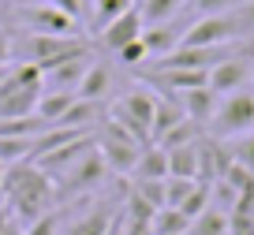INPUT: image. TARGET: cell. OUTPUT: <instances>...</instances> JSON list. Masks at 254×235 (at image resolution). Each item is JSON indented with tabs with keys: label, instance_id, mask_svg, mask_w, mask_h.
<instances>
[{
	"label": "cell",
	"instance_id": "cell-1",
	"mask_svg": "<svg viewBox=\"0 0 254 235\" xmlns=\"http://www.w3.org/2000/svg\"><path fill=\"white\" fill-rule=\"evenodd\" d=\"M0 205L8 209V217L15 224H30V220L53 213L56 205V183L38 161H19L8 165L4 183H0Z\"/></svg>",
	"mask_w": 254,
	"mask_h": 235
},
{
	"label": "cell",
	"instance_id": "cell-2",
	"mask_svg": "<svg viewBox=\"0 0 254 235\" xmlns=\"http://www.w3.org/2000/svg\"><path fill=\"white\" fill-rule=\"evenodd\" d=\"M209 138L217 142H232L239 134L254 131V90H236V94L221 97L213 119H209Z\"/></svg>",
	"mask_w": 254,
	"mask_h": 235
},
{
	"label": "cell",
	"instance_id": "cell-3",
	"mask_svg": "<svg viewBox=\"0 0 254 235\" xmlns=\"http://www.w3.org/2000/svg\"><path fill=\"white\" fill-rule=\"evenodd\" d=\"M109 119H116L120 127L135 134L142 146H150V123H153V90L146 86H135L127 90L124 97H116L109 109Z\"/></svg>",
	"mask_w": 254,
	"mask_h": 235
},
{
	"label": "cell",
	"instance_id": "cell-4",
	"mask_svg": "<svg viewBox=\"0 0 254 235\" xmlns=\"http://www.w3.org/2000/svg\"><path fill=\"white\" fill-rule=\"evenodd\" d=\"M23 60L26 63H38L41 75H45L49 67H56L60 60H71V56L79 53H90L86 49V38L82 34H75V38H56V34H26L23 38Z\"/></svg>",
	"mask_w": 254,
	"mask_h": 235
},
{
	"label": "cell",
	"instance_id": "cell-5",
	"mask_svg": "<svg viewBox=\"0 0 254 235\" xmlns=\"http://www.w3.org/2000/svg\"><path fill=\"white\" fill-rule=\"evenodd\" d=\"M232 41H243V30L232 11H221V15H198L194 23H187L180 49H209V45H232Z\"/></svg>",
	"mask_w": 254,
	"mask_h": 235
},
{
	"label": "cell",
	"instance_id": "cell-6",
	"mask_svg": "<svg viewBox=\"0 0 254 235\" xmlns=\"http://www.w3.org/2000/svg\"><path fill=\"white\" fill-rule=\"evenodd\" d=\"M109 176V168H105L101 153H97V146L90 149L86 157H79L71 168H64L60 176H56V198H71V194H90L94 187H101V179Z\"/></svg>",
	"mask_w": 254,
	"mask_h": 235
},
{
	"label": "cell",
	"instance_id": "cell-7",
	"mask_svg": "<svg viewBox=\"0 0 254 235\" xmlns=\"http://www.w3.org/2000/svg\"><path fill=\"white\" fill-rule=\"evenodd\" d=\"M19 23H26L30 34H56V38H75L79 34V19L64 15L53 4H30V8H19Z\"/></svg>",
	"mask_w": 254,
	"mask_h": 235
},
{
	"label": "cell",
	"instance_id": "cell-8",
	"mask_svg": "<svg viewBox=\"0 0 254 235\" xmlns=\"http://www.w3.org/2000/svg\"><path fill=\"white\" fill-rule=\"evenodd\" d=\"M251 49H243V53L221 60L217 67H209V90H213L217 97H228V94H236V90H247V82H251V67H254V63L247 60Z\"/></svg>",
	"mask_w": 254,
	"mask_h": 235
},
{
	"label": "cell",
	"instance_id": "cell-9",
	"mask_svg": "<svg viewBox=\"0 0 254 235\" xmlns=\"http://www.w3.org/2000/svg\"><path fill=\"white\" fill-rule=\"evenodd\" d=\"M90 67V53H79L71 56V60H60L56 67L45 71V82H41V90H64V94H75L82 82V75H86Z\"/></svg>",
	"mask_w": 254,
	"mask_h": 235
},
{
	"label": "cell",
	"instance_id": "cell-10",
	"mask_svg": "<svg viewBox=\"0 0 254 235\" xmlns=\"http://www.w3.org/2000/svg\"><path fill=\"white\" fill-rule=\"evenodd\" d=\"M138 38H142V15H138V8L124 11L120 19H112V23L97 34V41H101L109 53H120L124 45H131V41H138Z\"/></svg>",
	"mask_w": 254,
	"mask_h": 235
},
{
	"label": "cell",
	"instance_id": "cell-11",
	"mask_svg": "<svg viewBox=\"0 0 254 235\" xmlns=\"http://www.w3.org/2000/svg\"><path fill=\"white\" fill-rule=\"evenodd\" d=\"M176 101H180V109H183V116H187V119H194L198 127H206L209 119H213V112H217V105H221V97H217L209 86H198V90H187V94H180Z\"/></svg>",
	"mask_w": 254,
	"mask_h": 235
},
{
	"label": "cell",
	"instance_id": "cell-12",
	"mask_svg": "<svg viewBox=\"0 0 254 235\" xmlns=\"http://www.w3.org/2000/svg\"><path fill=\"white\" fill-rule=\"evenodd\" d=\"M180 119H183L180 101H176V97H168V94H157V90H153V123H150V142H161L176 123H180Z\"/></svg>",
	"mask_w": 254,
	"mask_h": 235
},
{
	"label": "cell",
	"instance_id": "cell-13",
	"mask_svg": "<svg viewBox=\"0 0 254 235\" xmlns=\"http://www.w3.org/2000/svg\"><path fill=\"white\" fill-rule=\"evenodd\" d=\"M75 94H79L82 101H105V97L112 94V71H109V63H105V60H90V67H86V75H82V82H79Z\"/></svg>",
	"mask_w": 254,
	"mask_h": 235
},
{
	"label": "cell",
	"instance_id": "cell-14",
	"mask_svg": "<svg viewBox=\"0 0 254 235\" xmlns=\"http://www.w3.org/2000/svg\"><path fill=\"white\" fill-rule=\"evenodd\" d=\"M183 30H187V26H183ZM183 30H176L172 23L142 26V45H146V53H150V60H161V56H168L172 49H180Z\"/></svg>",
	"mask_w": 254,
	"mask_h": 235
},
{
	"label": "cell",
	"instance_id": "cell-15",
	"mask_svg": "<svg viewBox=\"0 0 254 235\" xmlns=\"http://www.w3.org/2000/svg\"><path fill=\"white\" fill-rule=\"evenodd\" d=\"M38 97H41L38 86H19V90H11L8 97H0V119L34 116V109H38Z\"/></svg>",
	"mask_w": 254,
	"mask_h": 235
},
{
	"label": "cell",
	"instance_id": "cell-16",
	"mask_svg": "<svg viewBox=\"0 0 254 235\" xmlns=\"http://www.w3.org/2000/svg\"><path fill=\"white\" fill-rule=\"evenodd\" d=\"M165 153H168V176H176V179H194V183H198V142L165 149Z\"/></svg>",
	"mask_w": 254,
	"mask_h": 235
},
{
	"label": "cell",
	"instance_id": "cell-17",
	"mask_svg": "<svg viewBox=\"0 0 254 235\" xmlns=\"http://www.w3.org/2000/svg\"><path fill=\"white\" fill-rule=\"evenodd\" d=\"M131 179H168V153L150 142V146L138 153V165H135V172H131Z\"/></svg>",
	"mask_w": 254,
	"mask_h": 235
},
{
	"label": "cell",
	"instance_id": "cell-18",
	"mask_svg": "<svg viewBox=\"0 0 254 235\" xmlns=\"http://www.w3.org/2000/svg\"><path fill=\"white\" fill-rule=\"evenodd\" d=\"M75 97H79V94H64V90H41L34 116H41L49 127H53V123H60V116L75 105Z\"/></svg>",
	"mask_w": 254,
	"mask_h": 235
},
{
	"label": "cell",
	"instance_id": "cell-19",
	"mask_svg": "<svg viewBox=\"0 0 254 235\" xmlns=\"http://www.w3.org/2000/svg\"><path fill=\"white\" fill-rule=\"evenodd\" d=\"M64 235H112V213L105 209H90L82 213L79 220H71V224L64 228Z\"/></svg>",
	"mask_w": 254,
	"mask_h": 235
},
{
	"label": "cell",
	"instance_id": "cell-20",
	"mask_svg": "<svg viewBox=\"0 0 254 235\" xmlns=\"http://www.w3.org/2000/svg\"><path fill=\"white\" fill-rule=\"evenodd\" d=\"M183 4L187 0H138L135 8L142 15V26H157V23H172Z\"/></svg>",
	"mask_w": 254,
	"mask_h": 235
},
{
	"label": "cell",
	"instance_id": "cell-21",
	"mask_svg": "<svg viewBox=\"0 0 254 235\" xmlns=\"http://www.w3.org/2000/svg\"><path fill=\"white\" fill-rule=\"evenodd\" d=\"M49 123L41 116H15V119H0V138H26L34 142L38 134H45Z\"/></svg>",
	"mask_w": 254,
	"mask_h": 235
},
{
	"label": "cell",
	"instance_id": "cell-22",
	"mask_svg": "<svg viewBox=\"0 0 254 235\" xmlns=\"http://www.w3.org/2000/svg\"><path fill=\"white\" fill-rule=\"evenodd\" d=\"M228 224H232V217L228 213H221L217 205H209L202 217H194L190 220V228H187V235H228Z\"/></svg>",
	"mask_w": 254,
	"mask_h": 235
},
{
	"label": "cell",
	"instance_id": "cell-23",
	"mask_svg": "<svg viewBox=\"0 0 254 235\" xmlns=\"http://www.w3.org/2000/svg\"><path fill=\"white\" fill-rule=\"evenodd\" d=\"M190 220L180 209H157L150 220V235H187Z\"/></svg>",
	"mask_w": 254,
	"mask_h": 235
},
{
	"label": "cell",
	"instance_id": "cell-24",
	"mask_svg": "<svg viewBox=\"0 0 254 235\" xmlns=\"http://www.w3.org/2000/svg\"><path fill=\"white\" fill-rule=\"evenodd\" d=\"M131 8H135V0H94V26H90V30L101 34L112 19H120L124 11H131Z\"/></svg>",
	"mask_w": 254,
	"mask_h": 235
},
{
	"label": "cell",
	"instance_id": "cell-25",
	"mask_svg": "<svg viewBox=\"0 0 254 235\" xmlns=\"http://www.w3.org/2000/svg\"><path fill=\"white\" fill-rule=\"evenodd\" d=\"M198 138H202V127L194 123V119L183 116L180 123H176L161 142H153V146H161V149H176V146H190V142H198Z\"/></svg>",
	"mask_w": 254,
	"mask_h": 235
},
{
	"label": "cell",
	"instance_id": "cell-26",
	"mask_svg": "<svg viewBox=\"0 0 254 235\" xmlns=\"http://www.w3.org/2000/svg\"><path fill=\"white\" fill-rule=\"evenodd\" d=\"M131 194H138L153 209H165V179H131Z\"/></svg>",
	"mask_w": 254,
	"mask_h": 235
},
{
	"label": "cell",
	"instance_id": "cell-27",
	"mask_svg": "<svg viewBox=\"0 0 254 235\" xmlns=\"http://www.w3.org/2000/svg\"><path fill=\"white\" fill-rule=\"evenodd\" d=\"M224 146H228V153H232V161H236V165H243L247 172H254V131L239 134V138L224 142Z\"/></svg>",
	"mask_w": 254,
	"mask_h": 235
},
{
	"label": "cell",
	"instance_id": "cell-28",
	"mask_svg": "<svg viewBox=\"0 0 254 235\" xmlns=\"http://www.w3.org/2000/svg\"><path fill=\"white\" fill-rule=\"evenodd\" d=\"M206 209H209V183H194V190H190L187 202L180 205V213L187 220H194V217H202Z\"/></svg>",
	"mask_w": 254,
	"mask_h": 235
},
{
	"label": "cell",
	"instance_id": "cell-29",
	"mask_svg": "<svg viewBox=\"0 0 254 235\" xmlns=\"http://www.w3.org/2000/svg\"><path fill=\"white\" fill-rule=\"evenodd\" d=\"M190 190H194V179H176V176H168L165 179V209H180Z\"/></svg>",
	"mask_w": 254,
	"mask_h": 235
},
{
	"label": "cell",
	"instance_id": "cell-30",
	"mask_svg": "<svg viewBox=\"0 0 254 235\" xmlns=\"http://www.w3.org/2000/svg\"><path fill=\"white\" fill-rule=\"evenodd\" d=\"M30 146L26 138H0V161L4 165H19V161H30Z\"/></svg>",
	"mask_w": 254,
	"mask_h": 235
},
{
	"label": "cell",
	"instance_id": "cell-31",
	"mask_svg": "<svg viewBox=\"0 0 254 235\" xmlns=\"http://www.w3.org/2000/svg\"><path fill=\"white\" fill-rule=\"evenodd\" d=\"M116 56H120V63H124V67H146V63H150V53H146L142 38L131 41V45H124Z\"/></svg>",
	"mask_w": 254,
	"mask_h": 235
},
{
	"label": "cell",
	"instance_id": "cell-32",
	"mask_svg": "<svg viewBox=\"0 0 254 235\" xmlns=\"http://www.w3.org/2000/svg\"><path fill=\"white\" fill-rule=\"evenodd\" d=\"M23 235H60V213H45V217L30 220V224L23 228Z\"/></svg>",
	"mask_w": 254,
	"mask_h": 235
},
{
	"label": "cell",
	"instance_id": "cell-33",
	"mask_svg": "<svg viewBox=\"0 0 254 235\" xmlns=\"http://www.w3.org/2000/svg\"><path fill=\"white\" fill-rule=\"evenodd\" d=\"M232 15H236L239 30H243V38L254 41V0H243V4H236L232 8Z\"/></svg>",
	"mask_w": 254,
	"mask_h": 235
},
{
	"label": "cell",
	"instance_id": "cell-34",
	"mask_svg": "<svg viewBox=\"0 0 254 235\" xmlns=\"http://www.w3.org/2000/svg\"><path fill=\"white\" fill-rule=\"evenodd\" d=\"M187 4L198 15H221V11H232L236 4H243V0H187Z\"/></svg>",
	"mask_w": 254,
	"mask_h": 235
},
{
	"label": "cell",
	"instance_id": "cell-35",
	"mask_svg": "<svg viewBox=\"0 0 254 235\" xmlns=\"http://www.w3.org/2000/svg\"><path fill=\"white\" fill-rule=\"evenodd\" d=\"M11 56H15V38H11V30H0V67H8Z\"/></svg>",
	"mask_w": 254,
	"mask_h": 235
},
{
	"label": "cell",
	"instance_id": "cell-36",
	"mask_svg": "<svg viewBox=\"0 0 254 235\" xmlns=\"http://www.w3.org/2000/svg\"><path fill=\"white\" fill-rule=\"evenodd\" d=\"M228 235H254V220H251V217H239V213H232Z\"/></svg>",
	"mask_w": 254,
	"mask_h": 235
},
{
	"label": "cell",
	"instance_id": "cell-37",
	"mask_svg": "<svg viewBox=\"0 0 254 235\" xmlns=\"http://www.w3.org/2000/svg\"><path fill=\"white\" fill-rule=\"evenodd\" d=\"M45 4L60 8L64 15H71V19H79V15H82V0H45Z\"/></svg>",
	"mask_w": 254,
	"mask_h": 235
},
{
	"label": "cell",
	"instance_id": "cell-38",
	"mask_svg": "<svg viewBox=\"0 0 254 235\" xmlns=\"http://www.w3.org/2000/svg\"><path fill=\"white\" fill-rule=\"evenodd\" d=\"M236 213H239V217H251V220H254V187L239 194V205H236Z\"/></svg>",
	"mask_w": 254,
	"mask_h": 235
},
{
	"label": "cell",
	"instance_id": "cell-39",
	"mask_svg": "<svg viewBox=\"0 0 254 235\" xmlns=\"http://www.w3.org/2000/svg\"><path fill=\"white\" fill-rule=\"evenodd\" d=\"M0 235H23V224H15L4 205H0Z\"/></svg>",
	"mask_w": 254,
	"mask_h": 235
},
{
	"label": "cell",
	"instance_id": "cell-40",
	"mask_svg": "<svg viewBox=\"0 0 254 235\" xmlns=\"http://www.w3.org/2000/svg\"><path fill=\"white\" fill-rule=\"evenodd\" d=\"M11 67H15V63H8V67H0V82H4V78L11 75Z\"/></svg>",
	"mask_w": 254,
	"mask_h": 235
},
{
	"label": "cell",
	"instance_id": "cell-41",
	"mask_svg": "<svg viewBox=\"0 0 254 235\" xmlns=\"http://www.w3.org/2000/svg\"><path fill=\"white\" fill-rule=\"evenodd\" d=\"M11 4H19V8H30V4H38V0H11Z\"/></svg>",
	"mask_w": 254,
	"mask_h": 235
},
{
	"label": "cell",
	"instance_id": "cell-42",
	"mask_svg": "<svg viewBox=\"0 0 254 235\" xmlns=\"http://www.w3.org/2000/svg\"><path fill=\"white\" fill-rule=\"evenodd\" d=\"M4 172H8V165H4V161H0V183H4Z\"/></svg>",
	"mask_w": 254,
	"mask_h": 235
},
{
	"label": "cell",
	"instance_id": "cell-43",
	"mask_svg": "<svg viewBox=\"0 0 254 235\" xmlns=\"http://www.w3.org/2000/svg\"><path fill=\"white\" fill-rule=\"evenodd\" d=\"M251 78H254V67H251Z\"/></svg>",
	"mask_w": 254,
	"mask_h": 235
}]
</instances>
